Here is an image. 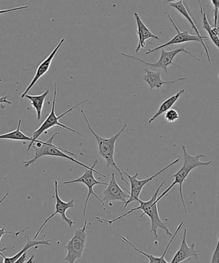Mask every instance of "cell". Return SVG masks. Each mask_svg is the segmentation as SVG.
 I'll use <instances>...</instances> for the list:
<instances>
[{"instance_id": "6da1fadb", "label": "cell", "mask_w": 219, "mask_h": 263, "mask_svg": "<svg viewBox=\"0 0 219 263\" xmlns=\"http://www.w3.org/2000/svg\"><path fill=\"white\" fill-rule=\"evenodd\" d=\"M165 182H162L159 186L156 192L154 193V195H152L151 200L147 201H144L140 200L139 198L137 200V202L139 203L140 205L133 209H131V210L125 213L123 215L118 216V218L113 219H106L104 218H98V217H95V219L98 220L101 223H108L111 228L113 224L115 222L121 220V219L126 218V216L129 215L130 214L133 213L134 211L141 210L143 211V214L140 216V218H143L144 215H147L151 219V232L153 233L156 240L158 239L159 236L157 234V229H161L164 230L166 232V234L168 236H172V233L170 232L169 227H168L167 223L163 221L160 218L159 215L158 209H157V203H154V201L156 200L157 196L160 193V190L164 185Z\"/></svg>"}, {"instance_id": "7a4b0ae2", "label": "cell", "mask_w": 219, "mask_h": 263, "mask_svg": "<svg viewBox=\"0 0 219 263\" xmlns=\"http://www.w3.org/2000/svg\"><path fill=\"white\" fill-rule=\"evenodd\" d=\"M182 149L183 152V155H184V163L182 167L177 171L175 175H172V177L174 178V182L161 195L157 198L156 200L154 201V203H158V201L161 200L162 198L167 195V193L170 192L173 187L176 184L180 185V195L181 200H182L183 208L185 211V213H188L187 205H186L184 196H183V183L187 180V178L190 173L191 171L194 170L195 168L200 167V166H208L211 163V161L209 162H201L200 160L201 158L206 157V155H204L203 153L197 156H192L188 153L187 147L185 145H182Z\"/></svg>"}, {"instance_id": "3957f363", "label": "cell", "mask_w": 219, "mask_h": 263, "mask_svg": "<svg viewBox=\"0 0 219 263\" xmlns=\"http://www.w3.org/2000/svg\"><path fill=\"white\" fill-rule=\"evenodd\" d=\"M81 112L82 113L84 118H85L86 123H87L89 129L92 133L93 136L95 137L96 141L97 142L98 154L100 157L104 158L106 161V167H113L118 171L120 175H121V179L126 183L127 185H129L128 182L125 179L124 174L122 172V170L117 165L115 160H114V152H115V145L117 140L123 134L125 130H126L127 126V124H124V126L122 127V129L117 133L116 134L113 135V137L110 138H104L96 134L95 132L91 126L90 122H89L87 117L86 116L85 111L83 109H81Z\"/></svg>"}, {"instance_id": "277c9868", "label": "cell", "mask_w": 219, "mask_h": 263, "mask_svg": "<svg viewBox=\"0 0 219 263\" xmlns=\"http://www.w3.org/2000/svg\"><path fill=\"white\" fill-rule=\"evenodd\" d=\"M59 134V133H55V134L53 135V136L47 142L33 143L31 146H30V149H31V148H34L35 149V153L34 157L32 158V159L24 162L25 167H29V166L34 164V163L36 162L38 159H39L41 157H46V156L66 158V159L77 163V164L82 166V167H85V168H88V170H91V168H92L94 166H96L98 164L99 161L98 159H96L94 161L93 165L91 166V167H90V166L85 165V163L74 159V158L70 157V156L72 155L75 156V157H77V155L68 152V151L64 149L63 148L56 146V145L53 144V139L56 137V135Z\"/></svg>"}, {"instance_id": "5b68a950", "label": "cell", "mask_w": 219, "mask_h": 263, "mask_svg": "<svg viewBox=\"0 0 219 263\" xmlns=\"http://www.w3.org/2000/svg\"><path fill=\"white\" fill-rule=\"evenodd\" d=\"M57 83H54V96H53V99L52 102V110H51L50 114L49 116L47 117V118L46 119L45 121L43 122V123L41 125V126L37 130L34 132L33 134V139L34 140H37L38 138H39L41 135H42L43 133H45V135L48 134V130H49L52 127L55 126H59L63 127V128L67 129L68 131L74 133L75 134H77L79 135L81 137H83V135L80 134L79 132L76 131V130L71 128V127L66 126V125L61 124L59 122V120L61 118H63V117H65L66 115H67L70 112L74 110L75 108H77L78 106H79L81 104L86 103L88 101L87 99L86 100L81 101V103L76 104L75 106L72 107L70 109H68V111L65 112L63 114H61L59 116H56L55 114V103H56V99H57Z\"/></svg>"}, {"instance_id": "8992f818", "label": "cell", "mask_w": 219, "mask_h": 263, "mask_svg": "<svg viewBox=\"0 0 219 263\" xmlns=\"http://www.w3.org/2000/svg\"><path fill=\"white\" fill-rule=\"evenodd\" d=\"M88 220H86L83 228L75 230V233L67 245L64 248L66 250V254L63 261L74 263L77 260L82 259L84 251L86 249V240H87Z\"/></svg>"}, {"instance_id": "52a82bcc", "label": "cell", "mask_w": 219, "mask_h": 263, "mask_svg": "<svg viewBox=\"0 0 219 263\" xmlns=\"http://www.w3.org/2000/svg\"><path fill=\"white\" fill-rule=\"evenodd\" d=\"M180 162V158H178L177 159L173 161L169 165H168L166 167L163 168V170H160L158 172L155 174V175H152V177L144 180H137V178L140 175L138 173H136L134 174V175L132 176L130 175L129 174L126 172L123 173L124 175H126V177L129 178L130 185H131V191H127L126 188H124V190H126V192L129 194V198L128 200H127L126 203L124 204V210L126 209L127 206L129 204L134 202V201H136L137 202V200L140 198V194H141L142 191L145 185L148 184L151 181L155 179L156 177H159L162 173H164L165 171L169 170V168L173 167V166Z\"/></svg>"}, {"instance_id": "ba28073f", "label": "cell", "mask_w": 219, "mask_h": 263, "mask_svg": "<svg viewBox=\"0 0 219 263\" xmlns=\"http://www.w3.org/2000/svg\"><path fill=\"white\" fill-rule=\"evenodd\" d=\"M187 44L188 43H186L183 47L176 48V49L172 51H166L164 48H162V49H160L162 50V53L160 60L157 63H154L147 62V61L143 60L142 59L136 58L134 55L126 54V53H122L121 54L124 56V57L133 59V60L138 61L140 62L145 64V65L151 66V67L162 68L165 71V73L168 74V67H169L170 65H174L178 66V67L182 68V66L177 65V64L174 63V61H173L175 56H176L178 53L182 52L187 53L191 56H192L193 58H195L196 60L201 61L200 59L198 58L197 56L193 55L190 51L185 49L186 46H187Z\"/></svg>"}, {"instance_id": "9c48e42d", "label": "cell", "mask_w": 219, "mask_h": 263, "mask_svg": "<svg viewBox=\"0 0 219 263\" xmlns=\"http://www.w3.org/2000/svg\"><path fill=\"white\" fill-rule=\"evenodd\" d=\"M95 166H94V167L92 168H91V170L86 168L85 173H84L81 177L77 178V179L67 181V182H65L63 183L64 185L71 184V183H83V184H85L86 187H87L88 190V193L87 198L86 199L85 208H84V216H86V211H87L88 203L91 196H95V197L97 199V200L100 201V202L104 206L103 200H102L101 199L99 198V196L96 195V194L95 193V191H94L93 188L95 187V186L98 185H108V183L99 182V181L96 180L95 177H94V173L97 174L98 175H101V177H103V178L108 177V176L104 175L103 174L98 172L97 171L95 170Z\"/></svg>"}, {"instance_id": "30bf717a", "label": "cell", "mask_w": 219, "mask_h": 263, "mask_svg": "<svg viewBox=\"0 0 219 263\" xmlns=\"http://www.w3.org/2000/svg\"><path fill=\"white\" fill-rule=\"evenodd\" d=\"M167 14V16L169 17V18L170 20V22H171L173 26H174L175 30H176L177 34L175 35L174 37H173L171 40L169 41V42L165 43V44L160 45L159 47L153 48V49H151L149 51H147V52L145 53V55L151 54V53H154L155 52H156V51L162 49V48H164L165 47H168V46L181 44V43H188L189 42H200L201 43V44L203 45L204 48H205L206 55H207L208 60L209 61H210L211 58L210 53H209L208 48L206 47V44L202 42V41L201 40L200 37H198L197 35L190 34L188 30H185V31H181V30L178 29L177 25H175V22L173 21L171 16H170V15L168 14Z\"/></svg>"}, {"instance_id": "8fae6325", "label": "cell", "mask_w": 219, "mask_h": 263, "mask_svg": "<svg viewBox=\"0 0 219 263\" xmlns=\"http://www.w3.org/2000/svg\"><path fill=\"white\" fill-rule=\"evenodd\" d=\"M55 197L56 199V203L54 213H53L52 215L48 217L47 219H45L44 223L42 224V226L40 227L39 229L38 230L36 234H35L34 239H36L37 237L39 236L41 232H42L48 222L55 215H57V214H59L61 218L68 224L70 228H71L73 224H76L75 222L73 221L72 219L68 218L66 214V211H67L69 209L75 208V200L72 199V200L68 201V202H65V201L61 200L59 196H58L57 180H55Z\"/></svg>"}, {"instance_id": "7c38bea8", "label": "cell", "mask_w": 219, "mask_h": 263, "mask_svg": "<svg viewBox=\"0 0 219 263\" xmlns=\"http://www.w3.org/2000/svg\"><path fill=\"white\" fill-rule=\"evenodd\" d=\"M129 198V195L122 190L116 180L115 174L112 173L111 178L108 184V187L104 191L103 201L104 205L109 204L112 205L113 201H120V205H124Z\"/></svg>"}, {"instance_id": "4fadbf2b", "label": "cell", "mask_w": 219, "mask_h": 263, "mask_svg": "<svg viewBox=\"0 0 219 263\" xmlns=\"http://www.w3.org/2000/svg\"><path fill=\"white\" fill-rule=\"evenodd\" d=\"M187 229H185L184 233H183L182 245L180 249L175 253L174 256L173 257L170 263H180L185 261L186 260L190 259L191 257H195L196 259H198L200 255V252L196 250V243H193L191 247L188 246L187 244Z\"/></svg>"}, {"instance_id": "5bb4252c", "label": "cell", "mask_w": 219, "mask_h": 263, "mask_svg": "<svg viewBox=\"0 0 219 263\" xmlns=\"http://www.w3.org/2000/svg\"><path fill=\"white\" fill-rule=\"evenodd\" d=\"M65 38H63L62 40H61V42L57 45V47L55 48V49L53 50L52 53H50L48 57L44 61H43L42 63L40 64L39 66H38L37 69L36 73H35L34 78H33L31 83H30L29 86L27 87L26 90L23 93L21 98L24 99L25 98V96L27 95L28 92L31 90L33 88V86L36 84L37 82L39 79L42 78V76H44L45 74L48 72V71L49 70L51 65H52V61L53 58H54L56 53H57L58 50H59V48L61 47V45L63 44V43L65 42Z\"/></svg>"}, {"instance_id": "9a60e30c", "label": "cell", "mask_w": 219, "mask_h": 263, "mask_svg": "<svg viewBox=\"0 0 219 263\" xmlns=\"http://www.w3.org/2000/svg\"><path fill=\"white\" fill-rule=\"evenodd\" d=\"M134 16L136 22V33L137 36H138V45H137L136 50H135V52L138 53L140 50H141L142 48H145V46H146L145 42H146L147 40L151 39V38H152V39L160 40V38L158 36H157V35H154L153 33L149 29V28L145 25L141 18H140L139 14H137V12H135Z\"/></svg>"}, {"instance_id": "2e32d148", "label": "cell", "mask_w": 219, "mask_h": 263, "mask_svg": "<svg viewBox=\"0 0 219 263\" xmlns=\"http://www.w3.org/2000/svg\"><path fill=\"white\" fill-rule=\"evenodd\" d=\"M145 71L146 72V75L144 76V81L147 84H149L151 90L156 88L157 90H160V89H162L164 91H165L164 87H163L165 84H174L177 82L187 80V79L185 78H182L177 79L176 80L165 81L162 80L161 78V71H151L147 68H145Z\"/></svg>"}, {"instance_id": "e0dca14e", "label": "cell", "mask_w": 219, "mask_h": 263, "mask_svg": "<svg viewBox=\"0 0 219 263\" xmlns=\"http://www.w3.org/2000/svg\"><path fill=\"white\" fill-rule=\"evenodd\" d=\"M26 239H27V243L25 245L24 247L17 252L16 255L12 257H7L4 254L3 252H1V256L3 258V262L2 263H14L16 262V260L24 254V252H27L28 250L31 248L39 246V245H45V246H51L50 240H40V241H36V240H31L30 239L29 236H27Z\"/></svg>"}, {"instance_id": "ac0fdd59", "label": "cell", "mask_w": 219, "mask_h": 263, "mask_svg": "<svg viewBox=\"0 0 219 263\" xmlns=\"http://www.w3.org/2000/svg\"><path fill=\"white\" fill-rule=\"evenodd\" d=\"M169 5L170 7H172L173 8L177 10V12H179L180 13L182 14L188 22L190 23L192 29L195 30L196 33H197V35L200 37L201 40L202 41V42L205 44V40H209V37L205 36V35L201 34L197 25H196L195 22L193 21L192 17H191L189 12H188L184 4H183V0H180V1L172 2V3H169Z\"/></svg>"}, {"instance_id": "d6986e66", "label": "cell", "mask_w": 219, "mask_h": 263, "mask_svg": "<svg viewBox=\"0 0 219 263\" xmlns=\"http://www.w3.org/2000/svg\"><path fill=\"white\" fill-rule=\"evenodd\" d=\"M22 119H19L18 125L16 130L13 132L7 133V134L0 135V139H6L11 140H19V141H29L30 144L28 147V151H30V146L34 142H42L41 140H34L32 137H29L21 132Z\"/></svg>"}, {"instance_id": "ffe728a7", "label": "cell", "mask_w": 219, "mask_h": 263, "mask_svg": "<svg viewBox=\"0 0 219 263\" xmlns=\"http://www.w3.org/2000/svg\"><path fill=\"white\" fill-rule=\"evenodd\" d=\"M184 89H182L175 95L170 97V98L165 101L164 103L161 104L158 110L157 111L156 113L154 115L149 121V124H151L157 117L161 116L163 114L165 113L169 109H171L172 107L174 105L175 103L178 101V99L180 98V97L182 96V94L185 93Z\"/></svg>"}, {"instance_id": "44dd1931", "label": "cell", "mask_w": 219, "mask_h": 263, "mask_svg": "<svg viewBox=\"0 0 219 263\" xmlns=\"http://www.w3.org/2000/svg\"><path fill=\"white\" fill-rule=\"evenodd\" d=\"M201 6V12L202 14V23L203 29L208 33L209 38L212 41L213 44L215 45L216 48H218L219 40H218V28L212 27L211 26L210 23H209L207 14L206 12H204L202 4H201V0H200Z\"/></svg>"}, {"instance_id": "7402d4cb", "label": "cell", "mask_w": 219, "mask_h": 263, "mask_svg": "<svg viewBox=\"0 0 219 263\" xmlns=\"http://www.w3.org/2000/svg\"><path fill=\"white\" fill-rule=\"evenodd\" d=\"M50 93V89H47L44 93L39 96H29L25 95V98L29 99L31 102V105L36 111L37 118L40 120L42 118V110L43 106H44L46 98Z\"/></svg>"}, {"instance_id": "603a6c76", "label": "cell", "mask_w": 219, "mask_h": 263, "mask_svg": "<svg viewBox=\"0 0 219 263\" xmlns=\"http://www.w3.org/2000/svg\"><path fill=\"white\" fill-rule=\"evenodd\" d=\"M118 235L125 242H126L127 244H128L130 246L133 248L137 252H138L139 254H142V255H144V257L147 258V259H149V263H170V262H168L167 260L165 259V257H163L162 255L161 257H156L152 254H147V253L137 249L134 245L132 244L131 242H130L129 240L126 238L124 236H122V235L119 234Z\"/></svg>"}, {"instance_id": "cb8c5ba5", "label": "cell", "mask_w": 219, "mask_h": 263, "mask_svg": "<svg viewBox=\"0 0 219 263\" xmlns=\"http://www.w3.org/2000/svg\"><path fill=\"white\" fill-rule=\"evenodd\" d=\"M9 193H7L6 195H4V197L2 198V200H0V205L2 203H3V201L6 200V198H7V196H9ZM30 229V227H27L26 229H24L22 230V231H19L18 232H6V227H3V228L1 229L0 228V242H1V240L2 238V237L4 236V235H12V236H14L15 237H17V238H19V236L20 234L24 233V232L28 231V230ZM14 247L12 248H9V249H6V248H5V249H1V248H0V252H4L6 251V250H9L11 249H14Z\"/></svg>"}, {"instance_id": "d4e9b609", "label": "cell", "mask_w": 219, "mask_h": 263, "mask_svg": "<svg viewBox=\"0 0 219 263\" xmlns=\"http://www.w3.org/2000/svg\"><path fill=\"white\" fill-rule=\"evenodd\" d=\"M165 118L170 123L176 122L180 118V115L178 111L174 109H170L165 112Z\"/></svg>"}, {"instance_id": "484cf974", "label": "cell", "mask_w": 219, "mask_h": 263, "mask_svg": "<svg viewBox=\"0 0 219 263\" xmlns=\"http://www.w3.org/2000/svg\"><path fill=\"white\" fill-rule=\"evenodd\" d=\"M214 9V27H218L219 0H211Z\"/></svg>"}, {"instance_id": "4316f807", "label": "cell", "mask_w": 219, "mask_h": 263, "mask_svg": "<svg viewBox=\"0 0 219 263\" xmlns=\"http://www.w3.org/2000/svg\"><path fill=\"white\" fill-rule=\"evenodd\" d=\"M218 241V239L215 249L214 250L212 257H211V263H219Z\"/></svg>"}, {"instance_id": "83f0119b", "label": "cell", "mask_w": 219, "mask_h": 263, "mask_svg": "<svg viewBox=\"0 0 219 263\" xmlns=\"http://www.w3.org/2000/svg\"><path fill=\"white\" fill-rule=\"evenodd\" d=\"M29 8V6H22L19 7H15V8L6 9V10H0V14H3L6 13H9V12H14L19 11V10H24Z\"/></svg>"}, {"instance_id": "f1b7e54d", "label": "cell", "mask_w": 219, "mask_h": 263, "mask_svg": "<svg viewBox=\"0 0 219 263\" xmlns=\"http://www.w3.org/2000/svg\"><path fill=\"white\" fill-rule=\"evenodd\" d=\"M27 253L24 252L21 256H20L18 259L16 260V262L20 263V262H27Z\"/></svg>"}, {"instance_id": "f546056e", "label": "cell", "mask_w": 219, "mask_h": 263, "mask_svg": "<svg viewBox=\"0 0 219 263\" xmlns=\"http://www.w3.org/2000/svg\"><path fill=\"white\" fill-rule=\"evenodd\" d=\"M6 103L7 104H9V105H12V103L11 101L7 100V96H4L0 98V104Z\"/></svg>"}, {"instance_id": "4dcf8cb0", "label": "cell", "mask_w": 219, "mask_h": 263, "mask_svg": "<svg viewBox=\"0 0 219 263\" xmlns=\"http://www.w3.org/2000/svg\"><path fill=\"white\" fill-rule=\"evenodd\" d=\"M35 259V255H32L31 257L30 258L29 260H27L26 262H33V260Z\"/></svg>"}, {"instance_id": "1f68e13d", "label": "cell", "mask_w": 219, "mask_h": 263, "mask_svg": "<svg viewBox=\"0 0 219 263\" xmlns=\"http://www.w3.org/2000/svg\"><path fill=\"white\" fill-rule=\"evenodd\" d=\"M180 1V0H167V3H172V2H175Z\"/></svg>"}]
</instances>
